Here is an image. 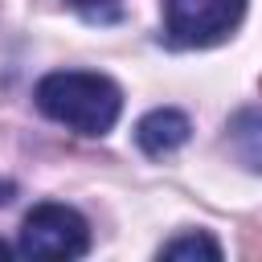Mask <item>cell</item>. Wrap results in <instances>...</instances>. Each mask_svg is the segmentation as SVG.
<instances>
[{"label":"cell","instance_id":"obj_2","mask_svg":"<svg viewBox=\"0 0 262 262\" xmlns=\"http://www.w3.org/2000/svg\"><path fill=\"white\" fill-rule=\"evenodd\" d=\"M90 246V225L70 205H37L20 221V254L33 258H82Z\"/></svg>","mask_w":262,"mask_h":262},{"label":"cell","instance_id":"obj_3","mask_svg":"<svg viewBox=\"0 0 262 262\" xmlns=\"http://www.w3.org/2000/svg\"><path fill=\"white\" fill-rule=\"evenodd\" d=\"M246 12V0H164L168 37L176 45L221 41Z\"/></svg>","mask_w":262,"mask_h":262},{"label":"cell","instance_id":"obj_8","mask_svg":"<svg viewBox=\"0 0 262 262\" xmlns=\"http://www.w3.org/2000/svg\"><path fill=\"white\" fill-rule=\"evenodd\" d=\"M8 254H12V246H4V242H0V258H8Z\"/></svg>","mask_w":262,"mask_h":262},{"label":"cell","instance_id":"obj_4","mask_svg":"<svg viewBox=\"0 0 262 262\" xmlns=\"http://www.w3.org/2000/svg\"><path fill=\"white\" fill-rule=\"evenodd\" d=\"M135 139L147 156H168L176 147L188 143V119L172 106H160V111H147L135 127Z\"/></svg>","mask_w":262,"mask_h":262},{"label":"cell","instance_id":"obj_1","mask_svg":"<svg viewBox=\"0 0 262 262\" xmlns=\"http://www.w3.org/2000/svg\"><path fill=\"white\" fill-rule=\"evenodd\" d=\"M37 111L78 135H106L123 111V94L111 78L86 70H57L37 82Z\"/></svg>","mask_w":262,"mask_h":262},{"label":"cell","instance_id":"obj_5","mask_svg":"<svg viewBox=\"0 0 262 262\" xmlns=\"http://www.w3.org/2000/svg\"><path fill=\"white\" fill-rule=\"evenodd\" d=\"M229 143L246 168L262 172V111H242L229 123Z\"/></svg>","mask_w":262,"mask_h":262},{"label":"cell","instance_id":"obj_6","mask_svg":"<svg viewBox=\"0 0 262 262\" xmlns=\"http://www.w3.org/2000/svg\"><path fill=\"white\" fill-rule=\"evenodd\" d=\"M160 258H209V262H217L221 258V246L213 237H205V233H184V237H172L160 250Z\"/></svg>","mask_w":262,"mask_h":262},{"label":"cell","instance_id":"obj_7","mask_svg":"<svg viewBox=\"0 0 262 262\" xmlns=\"http://www.w3.org/2000/svg\"><path fill=\"white\" fill-rule=\"evenodd\" d=\"M74 8H102V4H115V0H70Z\"/></svg>","mask_w":262,"mask_h":262}]
</instances>
